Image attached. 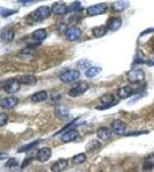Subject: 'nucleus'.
I'll return each instance as SVG.
<instances>
[{"label":"nucleus","mask_w":154,"mask_h":172,"mask_svg":"<svg viewBox=\"0 0 154 172\" xmlns=\"http://www.w3.org/2000/svg\"><path fill=\"white\" fill-rule=\"evenodd\" d=\"M77 137H78L77 130L70 129V130L64 131V132L62 133V135H61V141H62V142H70V141L76 140Z\"/></svg>","instance_id":"10"},{"label":"nucleus","mask_w":154,"mask_h":172,"mask_svg":"<svg viewBox=\"0 0 154 172\" xmlns=\"http://www.w3.org/2000/svg\"><path fill=\"white\" fill-rule=\"evenodd\" d=\"M153 168H154V161H151L148 158L143 164V170L144 171H151V170H153Z\"/></svg>","instance_id":"29"},{"label":"nucleus","mask_w":154,"mask_h":172,"mask_svg":"<svg viewBox=\"0 0 154 172\" xmlns=\"http://www.w3.org/2000/svg\"><path fill=\"white\" fill-rule=\"evenodd\" d=\"M8 155L6 154V153H0V161L5 160V158H7Z\"/></svg>","instance_id":"38"},{"label":"nucleus","mask_w":154,"mask_h":172,"mask_svg":"<svg viewBox=\"0 0 154 172\" xmlns=\"http://www.w3.org/2000/svg\"><path fill=\"white\" fill-rule=\"evenodd\" d=\"M154 31V28H151V29H147V30H145V31H143L142 33H140V37L144 35H147V33H150V32Z\"/></svg>","instance_id":"37"},{"label":"nucleus","mask_w":154,"mask_h":172,"mask_svg":"<svg viewBox=\"0 0 154 172\" xmlns=\"http://www.w3.org/2000/svg\"><path fill=\"white\" fill-rule=\"evenodd\" d=\"M126 78H128V82L129 83L137 84V83L144 80V78H145V72L142 69H132V70H130L128 72Z\"/></svg>","instance_id":"3"},{"label":"nucleus","mask_w":154,"mask_h":172,"mask_svg":"<svg viewBox=\"0 0 154 172\" xmlns=\"http://www.w3.org/2000/svg\"><path fill=\"white\" fill-rule=\"evenodd\" d=\"M107 29L106 27H103V25H101V27H97L95 28L93 30H92V32H93V36H95V38H101V37H103V36L107 33Z\"/></svg>","instance_id":"23"},{"label":"nucleus","mask_w":154,"mask_h":172,"mask_svg":"<svg viewBox=\"0 0 154 172\" xmlns=\"http://www.w3.org/2000/svg\"><path fill=\"white\" fill-rule=\"evenodd\" d=\"M52 8H50L48 6H40L36 11L31 13V19L36 22H42V21L46 20L48 16L51 15Z\"/></svg>","instance_id":"1"},{"label":"nucleus","mask_w":154,"mask_h":172,"mask_svg":"<svg viewBox=\"0 0 154 172\" xmlns=\"http://www.w3.org/2000/svg\"><path fill=\"white\" fill-rule=\"evenodd\" d=\"M82 8V5L79 1H75V2H73L70 6H68V9H69V12H76V11H79Z\"/></svg>","instance_id":"30"},{"label":"nucleus","mask_w":154,"mask_h":172,"mask_svg":"<svg viewBox=\"0 0 154 172\" xmlns=\"http://www.w3.org/2000/svg\"><path fill=\"white\" fill-rule=\"evenodd\" d=\"M100 147H101V144H100L98 140H93L86 146V149L89 152H95V150H98Z\"/></svg>","instance_id":"27"},{"label":"nucleus","mask_w":154,"mask_h":172,"mask_svg":"<svg viewBox=\"0 0 154 172\" xmlns=\"http://www.w3.org/2000/svg\"><path fill=\"white\" fill-rule=\"evenodd\" d=\"M50 98H51L53 103H56V102L61 99V94H60L59 92H55V91H54V92H52L51 93V97H50Z\"/></svg>","instance_id":"32"},{"label":"nucleus","mask_w":154,"mask_h":172,"mask_svg":"<svg viewBox=\"0 0 154 172\" xmlns=\"http://www.w3.org/2000/svg\"><path fill=\"white\" fill-rule=\"evenodd\" d=\"M112 135V131L108 127H105V126H101L97 130V137L100 139V140H107L109 139Z\"/></svg>","instance_id":"17"},{"label":"nucleus","mask_w":154,"mask_h":172,"mask_svg":"<svg viewBox=\"0 0 154 172\" xmlns=\"http://www.w3.org/2000/svg\"><path fill=\"white\" fill-rule=\"evenodd\" d=\"M55 114L58 115V116H60V117H62V118H69V116H70L69 111H68L66 108H63V107H59V108H56Z\"/></svg>","instance_id":"28"},{"label":"nucleus","mask_w":154,"mask_h":172,"mask_svg":"<svg viewBox=\"0 0 154 172\" xmlns=\"http://www.w3.org/2000/svg\"><path fill=\"white\" fill-rule=\"evenodd\" d=\"M52 156V149L48 148V147H43L40 148L37 154H36V158L42 162V163H45L46 161L50 160V157Z\"/></svg>","instance_id":"8"},{"label":"nucleus","mask_w":154,"mask_h":172,"mask_svg":"<svg viewBox=\"0 0 154 172\" xmlns=\"http://www.w3.org/2000/svg\"><path fill=\"white\" fill-rule=\"evenodd\" d=\"M47 37V32L45 29H38V30H36V31L32 32V38L37 41H43L45 38Z\"/></svg>","instance_id":"20"},{"label":"nucleus","mask_w":154,"mask_h":172,"mask_svg":"<svg viewBox=\"0 0 154 172\" xmlns=\"http://www.w3.org/2000/svg\"><path fill=\"white\" fill-rule=\"evenodd\" d=\"M121 25H122V20L120 17H111L107 21L106 28L111 31H116L121 28Z\"/></svg>","instance_id":"14"},{"label":"nucleus","mask_w":154,"mask_h":172,"mask_svg":"<svg viewBox=\"0 0 154 172\" xmlns=\"http://www.w3.org/2000/svg\"><path fill=\"white\" fill-rule=\"evenodd\" d=\"M134 94V90L130 86H122L117 90V95L121 99H128Z\"/></svg>","instance_id":"16"},{"label":"nucleus","mask_w":154,"mask_h":172,"mask_svg":"<svg viewBox=\"0 0 154 172\" xmlns=\"http://www.w3.org/2000/svg\"><path fill=\"white\" fill-rule=\"evenodd\" d=\"M82 36V30L78 27H70L66 31V37L69 41H75Z\"/></svg>","instance_id":"7"},{"label":"nucleus","mask_w":154,"mask_h":172,"mask_svg":"<svg viewBox=\"0 0 154 172\" xmlns=\"http://www.w3.org/2000/svg\"><path fill=\"white\" fill-rule=\"evenodd\" d=\"M17 11L16 9H8L6 7H0V15L4 16V17H8V16H12L14 14H16Z\"/></svg>","instance_id":"25"},{"label":"nucleus","mask_w":154,"mask_h":172,"mask_svg":"<svg viewBox=\"0 0 154 172\" xmlns=\"http://www.w3.org/2000/svg\"><path fill=\"white\" fill-rule=\"evenodd\" d=\"M4 88L7 93H11V94L17 93L21 88V83L19 79H9V80H7V82L5 83Z\"/></svg>","instance_id":"6"},{"label":"nucleus","mask_w":154,"mask_h":172,"mask_svg":"<svg viewBox=\"0 0 154 172\" xmlns=\"http://www.w3.org/2000/svg\"><path fill=\"white\" fill-rule=\"evenodd\" d=\"M38 142H39V141H35V142H32V144H29V145H25V146H23V147H21V148L19 149V153L27 152L29 149H32L33 147H36V146L38 145Z\"/></svg>","instance_id":"31"},{"label":"nucleus","mask_w":154,"mask_h":172,"mask_svg":"<svg viewBox=\"0 0 154 172\" xmlns=\"http://www.w3.org/2000/svg\"><path fill=\"white\" fill-rule=\"evenodd\" d=\"M52 12L56 15H66L69 12V9H68L67 5L63 2H54L52 6Z\"/></svg>","instance_id":"13"},{"label":"nucleus","mask_w":154,"mask_h":172,"mask_svg":"<svg viewBox=\"0 0 154 172\" xmlns=\"http://www.w3.org/2000/svg\"><path fill=\"white\" fill-rule=\"evenodd\" d=\"M86 161V155L84 154V153H81V154H77L75 156L73 157V162L75 163V164H82Z\"/></svg>","instance_id":"26"},{"label":"nucleus","mask_w":154,"mask_h":172,"mask_svg":"<svg viewBox=\"0 0 154 172\" xmlns=\"http://www.w3.org/2000/svg\"><path fill=\"white\" fill-rule=\"evenodd\" d=\"M48 98V94L47 92H45V91H39V92H37V93L32 94L31 95V101L35 102V103H38V102H43L45 101L46 99Z\"/></svg>","instance_id":"18"},{"label":"nucleus","mask_w":154,"mask_h":172,"mask_svg":"<svg viewBox=\"0 0 154 172\" xmlns=\"http://www.w3.org/2000/svg\"><path fill=\"white\" fill-rule=\"evenodd\" d=\"M100 71H101V68H99V67H90L85 70V76L87 78H92L100 74Z\"/></svg>","instance_id":"22"},{"label":"nucleus","mask_w":154,"mask_h":172,"mask_svg":"<svg viewBox=\"0 0 154 172\" xmlns=\"http://www.w3.org/2000/svg\"><path fill=\"white\" fill-rule=\"evenodd\" d=\"M1 38L6 43H11L14 39V30L11 29V28H6L2 31V33H1Z\"/></svg>","instance_id":"21"},{"label":"nucleus","mask_w":154,"mask_h":172,"mask_svg":"<svg viewBox=\"0 0 154 172\" xmlns=\"http://www.w3.org/2000/svg\"><path fill=\"white\" fill-rule=\"evenodd\" d=\"M148 131H136V132H129L126 133V137H134V135H140V134H146Z\"/></svg>","instance_id":"34"},{"label":"nucleus","mask_w":154,"mask_h":172,"mask_svg":"<svg viewBox=\"0 0 154 172\" xmlns=\"http://www.w3.org/2000/svg\"><path fill=\"white\" fill-rule=\"evenodd\" d=\"M19 2H20V4H24L27 6V5H30V4H32V2H35V1H32V0H20Z\"/></svg>","instance_id":"36"},{"label":"nucleus","mask_w":154,"mask_h":172,"mask_svg":"<svg viewBox=\"0 0 154 172\" xmlns=\"http://www.w3.org/2000/svg\"><path fill=\"white\" fill-rule=\"evenodd\" d=\"M68 165H69V163H68L67 160L60 158V160H58L56 162H54V163L52 164L51 170H52V172H62L68 168Z\"/></svg>","instance_id":"12"},{"label":"nucleus","mask_w":154,"mask_h":172,"mask_svg":"<svg viewBox=\"0 0 154 172\" xmlns=\"http://www.w3.org/2000/svg\"><path fill=\"white\" fill-rule=\"evenodd\" d=\"M79 76H81V72L78 70H76V69H73V70H67L64 71V72H62L59 76V79L62 83L68 84V83L76 82L79 78Z\"/></svg>","instance_id":"2"},{"label":"nucleus","mask_w":154,"mask_h":172,"mask_svg":"<svg viewBox=\"0 0 154 172\" xmlns=\"http://www.w3.org/2000/svg\"><path fill=\"white\" fill-rule=\"evenodd\" d=\"M20 83L22 85H36V83H37V78H36L35 76H32V75H23L20 79Z\"/></svg>","instance_id":"19"},{"label":"nucleus","mask_w":154,"mask_h":172,"mask_svg":"<svg viewBox=\"0 0 154 172\" xmlns=\"http://www.w3.org/2000/svg\"><path fill=\"white\" fill-rule=\"evenodd\" d=\"M128 6H129L128 1H116L113 4V8L116 12H123L125 8H128Z\"/></svg>","instance_id":"24"},{"label":"nucleus","mask_w":154,"mask_h":172,"mask_svg":"<svg viewBox=\"0 0 154 172\" xmlns=\"http://www.w3.org/2000/svg\"><path fill=\"white\" fill-rule=\"evenodd\" d=\"M78 66L79 67H84L85 69H87V68H90V62L89 61H86V60H84V61H81V62H78Z\"/></svg>","instance_id":"35"},{"label":"nucleus","mask_w":154,"mask_h":172,"mask_svg":"<svg viewBox=\"0 0 154 172\" xmlns=\"http://www.w3.org/2000/svg\"><path fill=\"white\" fill-rule=\"evenodd\" d=\"M7 121H8V116H7V114H5V113H0V126L5 125V124L7 123Z\"/></svg>","instance_id":"33"},{"label":"nucleus","mask_w":154,"mask_h":172,"mask_svg":"<svg viewBox=\"0 0 154 172\" xmlns=\"http://www.w3.org/2000/svg\"><path fill=\"white\" fill-rule=\"evenodd\" d=\"M87 88H89V85H87L86 83L81 82L68 91V95L71 97V98H77V97H79V95H82V94L85 93L87 91Z\"/></svg>","instance_id":"4"},{"label":"nucleus","mask_w":154,"mask_h":172,"mask_svg":"<svg viewBox=\"0 0 154 172\" xmlns=\"http://www.w3.org/2000/svg\"><path fill=\"white\" fill-rule=\"evenodd\" d=\"M125 127H126L125 123L123 121H121V119H115V121L112 122L111 129H112V131H113V133L117 134V135L123 134L124 131H125Z\"/></svg>","instance_id":"9"},{"label":"nucleus","mask_w":154,"mask_h":172,"mask_svg":"<svg viewBox=\"0 0 154 172\" xmlns=\"http://www.w3.org/2000/svg\"><path fill=\"white\" fill-rule=\"evenodd\" d=\"M147 64H148V66H154V59L150 60V61H147Z\"/></svg>","instance_id":"39"},{"label":"nucleus","mask_w":154,"mask_h":172,"mask_svg":"<svg viewBox=\"0 0 154 172\" xmlns=\"http://www.w3.org/2000/svg\"><path fill=\"white\" fill-rule=\"evenodd\" d=\"M107 9H108V5L105 4V2H101V4L90 6L86 9V13L89 16H97V15H101L105 12H107Z\"/></svg>","instance_id":"5"},{"label":"nucleus","mask_w":154,"mask_h":172,"mask_svg":"<svg viewBox=\"0 0 154 172\" xmlns=\"http://www.w3.org/2000/svg\"><path fill=\"white\" fill-rule=\"evenodd\" d=\"M101 103H103V107L97 108V109H106V108H111L113 105L115 103V98L113 94H105L100 98Z\"/></svg>","instance_id":"15"},{"label":"nucleus","mask_w":154,"mask_h":172,"mask_svg":"<svg viewBox=\"0 0 154 172\" xmlns=\"http://www.w3.org/2000/svg\"><path fill=\"white\" fill-rule=\"evenodd\" d=\"M17 102H19V99L16 97H8L0 101V107L4 109H12L17 105Z\"/></svg>","instance_id":"11"}]
</instances>
